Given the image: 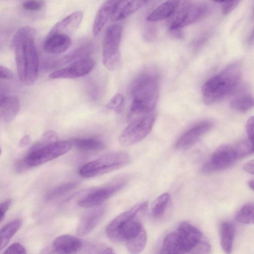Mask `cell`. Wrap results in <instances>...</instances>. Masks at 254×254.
Here are the masks:
<instances>
[{"mask_svg": "<svg viewBox=\"0 0 254 254\" xmlns=\"http://www.w3.org/2000/svg\"><path fill=\"white\" fill-rule=\"evenodd\" d=\"M212 126V123L208 121H201L195 124L180 136L175 143V148L183 149L190 147L207 132Z\"/></svg>", "mask_w": 254, "mask_h": 254, "instance_id": "14", "label": "cell"}, {"mask_svg": "<svg viewBox=\"0 0 254 254\" xmlns=\"http://www.w3.org/2000/svg\"><path fill=\"white\" fill-rule=\"evenodd\" d=\"M9 86L4 81L0 79V104L9 95Z\"/></svg>", "mask_w": 254, "mask_h": 254, "instance_id": "40", "label": "cell"}, {"mask_svg": "<svg viewBox=\"0 0 254 254\" xmlns=\"http://www.w3.org/2000/svg\"><path fill=\"white\" fill-rule=\"evenodd\" d=\"M105 210V206L100 205L87 211L82 216L77 226L78 235L84 236L90 233L102 219Z\"/></svg>", "mask_w": 254, "mask_h": 254, "instance_id": "15", "label": "cell"}, {"mask_svg": "<svg viewBox=\"0 0 254 254\" xmlns=\"http://www.w3.org/2000/svg\"><path fill=\"white\" fill-rule=\"evenodd\" d=\"M234 147L237 159L246 157L253 153V143L248 139L242 140Z\"/></svg>", "mask_w": 254, "mask_h": 254, "instance_id": "32", "label": "cell"}, {"mask_svg": "<svg viewBox=\"0 0 254 254\" xmlns=\"http://www.w3.org/2000/svg\"><path fill=\"white\" fill-rule=\"evenodd\" d=\"M170 198V196L168 193H164L154 200L151 207V212L154 217L159 218L163 215Z\"/></svg>", "mask_w": 254, "mask_h": 254, "instance_id": "31", "label": "cell"}, {"mask_svg": "<svg viewBox=\"0 0 254 254\" xmlns=\"http://www.w3.org/2000/svg\"><path fill=\"white\" fill-rule=\"evenodd\" d=\"M130 161L129 155L125 151H116L105 154L83 165L79 173L84 178L100 176L118 170Z\"/></svg>", "mask_w": 254, "mask_h": 254, "instance_id": "6", "label": "cell"}, {"mask_svg": "<svg viewBox=\"0 0 254 254\" xmlns=\"http://www.w3.org/2000/svg\"><path fill=\"white\" fill-rule=\"evenodd\" d=\"M78 185L79 183L77 181H70L61 184L49 191L46 198L48 200L56 199L76 188Z\"/></svg>", "mask_w": 254, "mask_h": 254, "instance_id": "29", "label": "cell"}, {"mask_svg": "<svg viewBox=\"0 0 254 254\" xmlns=\"http://www.w3.org/2000/svg\"><path fill=\"white\" fill-rule=\"evenodd\" d=\"M254 99L252 95L248 92H243L234 98L230 102V107L233 110L239 112H246L253 108Z\"/></svg>", "mask_w": 254, "mask_h": 254, "instance_id": "27", "label": "cell"}, {"mask_svg": "<svg viewBox=\"0 0 254 254\" xmlns=\"http://www.w3.org/2000/svg\"><path fill=\"white\" fill-rule=\"evenodd\" d=\"M0 153H1V150H0Z\"/></svg>", "mask_w": 254, "mask_h": 254, "instance_id": "47", "label": "cell"}, {"mask_svg": "<svg viewBox=\"0 0 254 254\" xmlns=\"http://www.w3.org/2000/svg\"><path fill=\"white\" fill-rule=\"evenodd\" d=\"M159 76L153 68L142 70L134 79L131 87L130 111L134 115L154 111L159 94Z\"/></svg>", "mask_w": 254, "mask_h": 254, "instance_id": "2", "label": "cell"}, {"mask_svg": "<svg viewBox=\"0 0 254 254\" xmlns=\"http://www.w3.org/2000/svg\"><path fill=\"white\" fill-rule=\"evenodd\" d=\"M248 186H249V187L251 190H254V179H252V180H250V181L248 182Z\"/></svg>", "mask_w": 254, "mask_h": 254, "instance_id": "46", "label": "cell"}, {"mask_svg": "<svg viewBox=\"0 0 254 254\" xmlns=\"http://www.w3.org/2000/svg\"><path fill=\"white\" fill-rule=\"evenodd\" d=\"M254 118L253 116L250 117L247 121L246 129L248 136V139L252 142H254Z\"/></svg>", "mask_w": 254, "mask_h": 254, "instance_id": "38", "label": "cell"}, {"mask_svg": "<svg viewBox=\"0 0 254 254\" xmlns=\"http://www.w3.org/2000/svg\"><path fill=\"white\" fill-rule=\"evenodd\" d=\"M89 254H116L114 250L104 244L94 246L90 250Z\"/></svg>", "mask_w": 254, "mask_h": 254, "instance_id": "35", "label": "cell"}, {"mask_svg": "<svg viewBox=\"0 0 254 254\" xmlns=\"http://www.w3.org/2000/svg\"><path fill=\"white\" fill-rule=\"evenodd\" d=\"M147 242V234L143 229L138 235L126 242L128 251L131 254H139L144 249Z\"/></svg>", "mask_w": 254, "mask_h": 254, "instance_id": "28", "label": "cell"}, {"mask_svg": "<svg viewBox=\"0 0 254 254\" xmlns=\"http://www.w3.org/2000/svg\"><path fill=\"white\" fill-rule=\"evenodd\" d=\"M126 185L124 182L91 190L78 201V205L83 208H91L100 206L105 200L122 189Z\"/></svg>", "mask_w": 254, "mask_h": 254, "instance_id": "11", "label": "cell"}, {"mask_svg": "<svg viewBox=\"0 0 254 254\" xmlns=\"http://www.w3.org/2000/svg\"><path fill=\"white\" fill-rule=\"evenodd\" d=\"M254 205L253 202L245 204L236 213L235 219L244 224H253L254 220Z\"/></svg>", "mask_w": 254, "mask_h": 254, "instance_id": "30", "label": "cell"}, {"mask_svg": "<svg viewBox=\"0 0 254 254\" xmlns=\"http://www.w3.org/2000/svg\"><path fill=\"white\" fill-rule=\"evenodd\" d=\"M243 169L246 172L253 175L254 172V160H251L246 162L244 164Z\"/></svg>", "mask_w": 254, "mask_h": 254, "instance_id": "43", "label": "cell"}, {"mask_svg": "<svg viewBox=\"0 0 254 254\" xmlns=\"http://www.w3.org/2000/svg\"><path fill=\"white\" fill-rule=\"evenodd\" d=\"M235 228L233 223L224 221L220 225V243L222 249L226 254H231L233 249Z\"/></svg>", "mask_w": 254, "mask_h": 254, "instance_id": "24", "label": "cell"}, {"mask_svg": "<svg viewBox=\"0 0 254 254\" xmlns=\"http://www.w3.org/2000/svg\"><path fill=\"white\" fill-rule=\"evenodd\" d=\"M147 0H116L112 11L111 19L112 21L123 19L130 16L143 6Z\"/></svg>", "mask_w": 254, "mask_h": 254, "instance_id": "16", "label": "cell"}, {"mask_svg": "<svg viewBox=\"0 0 254 254\" xmlns=\"http://www.w3.org/2000/svg\"><path fill=\"white\" fill-rule=\"evenodd\" d=\"M241 76V65L235 62L209 78L201 89L204 103L212 104L231 94L240 83Z\"/></svg>", "mask_w": 254, "mask_h": 254, "instance_id": "3", "label": "cell"}, {"mask_svg": "<svg viewBox=\"0 0 254 254\" xmlns=\"http://www.w3.org/2000/svg\"><path fill=\"white\" fill-rule=\"evenodd\" d=\"M221 5V11L223 14L228 15L239 4L240 0L232 1H217Z\"/></svg>", "mask_w": 254, "mask_h": 254, "instance_id": "34", "label": "cell"}, {"mask_svg": "<svg viewBox=\"0 0 254 254\" xmlns=\"http://www.w3.org/2000/svg\"><path fill=\"white\" fill-rule=\"evenodd\" d=\"M71 45L70 37L59 33H49L43 48L48 54H60L67 51Z\"/></svg>", "mask_w": 254, "mask_h": 254, "instance_id": "18", "label": "cell"}, {"mask_svg": "<svg viewBox=\"0 0 254 254\" xmlns=\"http://www.w3.org/2000/svg\"><path fill=\"white\" fill-rule=\"evenodd\" d=\"M82 18V11H75L56 24L49 33H59L70 37L79 26Z\"/></svg>", "mask_w": 254, "mask_h": 254, "instance_id": "19", "label": "cell"}, {"mask_svg": "<svg viewBox=\"0 0 254 254\" xmlns=\"http://www.w3.org/2000/svg\"><path fill=\"white\" fill-rule=\"evenodd\" d=\"M91 49L92 46L90 43H82L62 57L52 60L47 64L50 65V68L62 66L81 58L86 57L91 51Z\"/></svg>", "mask_w": 254, "mask_h": 254, "instance_id": "20", "label": "cell"}, {"mask_svg": "<svg viewBox=\"0 0 254 254\" xmlns=\"http://www.w3.org/2000/svg\"><path fill=\"white\" fill-rule=\"evenodd\" d=\"M94 60L88 57L76 60L66 66L51 73V79L76 78L88 74L94 67Z\"/></svg>", "mask_w": 254, "mask_h": 254, "instance_id": "12", "label": "cell"}, {"mask_svg": "<svg viewBox=\"0 0 254 254\" xmlns=\"http://www.w3.org/2000/svg\"><path fill=\"white\" fill-rule=\"evenodd\" d=\"M2 254H27V252L23 246L16 243L9 246Z\"/></svg>", "mask_w": 254, "mask_h": 254, "instance_id": "37", "label": "cell"}, {"mask_svg": "<svg viewBox=\"0 0 254 254\" xmlns=\"http://www.w3.org/2000/svg\"><path fill=\"white\" fill-rule=\"evenodd\" d=\"M35 36L32 27L25 26L16 32L12 41L18 77L27 86L33 84L38 75L39 58Z\"/></svg>", "mask_w": 254, "mask_h": 254, "instance_id": "1", "label": "cell"}, {"mask_svg": "<svg viewBox=\"0 0 254 254\" xmlns=\"http://www.w3.org/2000/svg\"><path fill=\"white\" fill-rule=\"evenodd\" d=\"M30 142V138L29 136H24L20 140V146L24 147L29 144Z\"/></svg>", "mask_w": 254, "mask_h": 254, "instance_id": "45", "label": "cell"}, {"mask_svg": "<svg viewBox=\"0 0 254 254\" xmlns=\"http://www.w3.org/2000/svg\"><path fill=\"white\" fill-rule=\"evenodd\" d=\"M122 32L123 26L118 24L110 26L106 32L102 48V62L109 70H115L119 65Z\"/></svg>", "mask_w": 254, "mask_h": 254, "instance_id": "9", "label": "cell"}, {"mask_svg": "<svg viewBox=\"0 0 254 254\" xmlns=\"http://www.w3.org/2000/svg\"><path fill=\"white\" fill-rule=\"evenodd\" d=\"M237 160L234 146L225 145L219 147L211 158L203 165V173H210L226 169Z\"/></svg>", "mask_w": 254, "mask_h": 254, "instance_id": "13", "label": "cell"}, {"mask_svg": "<svg viewBox=\"0 0 254 254\" xmlns=\"http://www.w3.org/2000/svg\"><path fill=\"white\" fill-rule=\"evenodd\" d=\"M44 4L42 0H27L22 2V6L28 10L39 11L43 8Z\"/></svg>", "mask_w": 254, "mask_h": 254, "instance_id": "36", "label": "cell"}, {"mask_svg": "<svg viewBox=\"0 0 254 254\" xmlns=\"http://www.w3.org/2000/svg\"><path fill=\"white\" fill-rule=\"evenodd\" d=\"M209 6L204 2L180 1L179 6L169 18L170 30L180 28L203 18L209 12Z\"/></svg>", "mask_w": 254, "mask_h": 254, "instance_id": "7", "label": "cell"}, {"mask_svg": "<svg viewBox=\"0 0 254 254\" xmlns=\"http://www.w3.org/2000/svg\"><path fill=\"white\" fill-rule=\"evenodd\" d=\"M58 135L53 130L46 132L42 137V140L44 143L48 144L58 141Z\"/></svg>", "mask_w": 254, "mask_h": 254, "instance_id": "39", "label": "cell"}, {"mask_svg": "<svg viewBox=\"0 0 254 254\" xmlns=\"http://www.w3.org/2000/svg\"><path fill=\"white\" fill-rule=\"evenodd\" d=\"M148 205L147 201L139 202L117 216L106 229L108 237L115 242H127L138 235L144 229L141 218Z\"/></svg>", "mask_w": 254, "mask_h": 254, "instance_id": "4", "label": "cell"}, {"mask_svg": "<svg viewBox=\"0 0 254 254\" xmlns=\"http://www.w3.org/2000/svg\"><path fill=\"white\" fill-rule=\"evenodd\" d=\"M11 204V200H6L0 203V223L3 220Z\"/></svg>", "mask_w": 254, "mask_h": 254, "instance_id": "42", "label": "cell"}, {"mask_svg": "<svg viewBox=\"0 0 254 254\" xmlns=\"http://www.w3.org/2000/svg\"><path fill=\"white\" fill-rule=\"evenodd\" d=\"M70 142L77 149L83 151H97L104 148V143L94 138H74Z\"/></svg>", "mask_w": 254, "mask_h": 254, "instance_id": "26", "label": "cell"}, {"mask_svg": "<svg viewBox=\"0 0 254 254\" xmlns=\"http://www.w3.org/2000/svg\"><path fill=\"white\" fill-rule=\"evenodd\" d=\"M19 108L18 98L8 96L0 104V121L7 122L12 120L18 113Z\"/></svg>", "mask_w": 254, "mask_h": 254, "instance_id": "23", "label": "cell"}, {"mask_svg": "<svg viewBox=\"0 0 254 254\" xmlns=\"http://www.w3.org/2000/svg\"><path fill=\"white\" fill-rule=\"evenodd\" d=\"M71 147L70 141H57L30 149L23 159L29 167L40 165L64 154Z\"/></svg>", "mask_w": 254, "mask_h": 254, "instance_id": "10", "label": "cell"}, {"mask_svg": "<svg viewBox=\"0 0 254 254\" xmlns=\"http://www.w3.org/2000/svg\"><path fill=\"white\" fill-rule=\"evenodd\" d=\"M115 1L116 0H107L103 3L98 9L92 27L93 34L94 36L99 34L109 18L111 17Z\"/></svg>", "mask_w": 254, "mask_h": 254, "instance_id": "22", "label": "cell"}, {"mask_svg": "<svg viewBox=\"0 0 254 254\" xmlns=\"http://www.w3.org/2000/svg\"><path fill=\"white\" fill-rule=\"evenodd\" d=\"M81 246L80 240L76 237L63 235L54 240L52 250L55 254H75L80 250Z\"/></svg>", "mask_w": 254, "mask_h": 254, "instance_id": "17", "label": "cell"}, {"mask_svg": "<svg viewBox=\"0 0 254 254\" xmlns=\"http://www.w3.org/2000/svg\"><path fill=\"white\" fill-rule=\"evenodd\" d=\"M13 77V74L9 68L0 65V79H9Z\"/></svg>", "mask_w": 254, "mask_h": 254, "instance_id": "41", "label": "cell"}, {"mask_svg": "<svg viewBox=\"0 0 254 254\" xmlns=\"http://www.w3.org/2000/svg\"><path fill=\"white\" fill-rule=\"evenodd\" d=\"M125 98L121 93L115 94L107 105V108L117 113H120L123 107Z\"/></svg>", "mask_w": 254, "mask_h": 254, "instance_id": "33", "label": "cell"}, {"mask_svg": "<svg viewBox=\"0 0 254 254\" xmlns=\"http://www.w3.org/2000/svg\"><path fill=\"white\" fill-rule=\"evenodd\" d=\"M180 0L166 1L153 10L147 17V20L150 22L169 18L176 11Z\"/></svg>", "mask_w": 254, "mask_h": 254, "instance_id": "21", "label": "cell"}, {"mask_svg": "<svg viewBox=\"0 0 254 254\" xmlns=\"http://www.w3.org/2000/svg\"><path fill=\"white\" fill-rule=\"evenodd\" d=\"M200 231L188 222H183L164 239L160 254H185L202 241Z\"/></svg>", "mask_w": 254, "mask_h": 254, "instance_id": "5", "label": "cell"}, {"mask_svg": "<svg viewBox=\"0 0 254 254\" xmlns=\"http://www.w3.org/2000/svg\"><path fill=\"white\" fill-rule=\"evenodd\" d=\"M29 167L23 159L17 161L15 165V170L18 172H23Z\"/></svg>", "mask_w": 254, "mask_h": 254, "instance_id": "44", "label": "cell"}, {"mask_svg": "<svg viewBox=\"0 0 254 254\" xmlns=\"http://www.w3.org/2000/svg\"><path fill=\"white\" fill-rule=\"evenodd\" d=\"M156 119L154 111L140 115L122 132L120 143L124 146L135 144L143 139L151 131Z\"/></svg>", "mask_w": 254, "mask_h": 254, "instance_id": "8", "label": "cell"}, {"mask_svg": "<svg viewBox=\"0 0 254 254\" xmlns=\"http://www.w3.org/2000/svg\"><path fill=\"white\" fill-rule=\"evenodd\" d=\"M22 224V220L17 219L6 223L0 229V251L8 244Z\"/></svg>", "mask_w": 254, "mask_h": 254, "instance_id": "25", "label": "cell"}]
</instances>
